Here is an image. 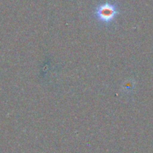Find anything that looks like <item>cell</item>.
Returning <instances> with one entry per match:
<instances>
[{"label":"cell","instance_id":"obj_1","mask_svg":"<svg viewBox=\"0 0 153 153\" xmlns=\"http://www.w3.org/2000/svg\"><path fill=\"white\" fill-rule=\"evenodd\" d=\"M119 13L120 10L116 4L107 1L96 7L94 16L102 24L109 25L114 22Z\"/></svg>","mask_w":153,"mask_h":153}]
</instances>
